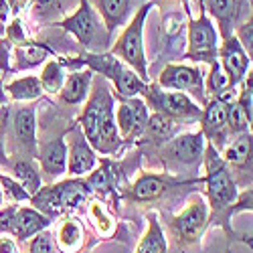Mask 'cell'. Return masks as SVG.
<instances>
[{"mask_svg": "<svg viewBox=\"0 0 253 253\" xmlns=\"http://www.w3.org/2000/svg\"><path fill=\"white\" fill-rule=\"evenodd\" d=\"M207 166H209L207 182H209L211 203H213L215 209H223L225 205H229L231 201H233V197H235V184H233L229 172L225 170V166L221 164V160L215 156L213 150H209Z\"/></svg>", "mask_w": 253, "mask_h": 253, "instance_id": "obj_1", "label": "cell"}, {"mask_svg": "<svg viewBox=\"0 0 253 253\" xmlns=\"http://www.w3.org/2000/svg\"><path fill=\"white\" fill-rule=\"evenodd\" d=\"M205 219H207V207L203 203H197L193 207H188L184 213L174 221V231H176V237L184 243L193 241L199 231L203 229L205 225Z\"/></svg>", "mask_w": 253, "mask_h": 253, "instance_id": "obj_2", "label": "cell"}, {"mask_svg": "<svg viewBox=\"0 0 253 253\" xmlns=\"http://www.w3.org/2000/svg\"><path fill=\"white\" fill-rule=\"evenodd\" d=\"M146 8L140 12V16L134 20L130 31L122 39V55L128 59V63L138 67V71L144 75V53H142V20H144Z\"/></svg>", "mask_w": 253, "mask_h": 253, "instance_id": "obj_3", "label": "cell"}, {"mask_svg": "<svg viewBox=\"0 0 253 253\" xmlns=\"http://www.w3.org/2000/svg\"><path fill=\"white\" fill-rule=\"evenodd\" d=\"M83 199H85V186L79 182H67L57 186L53 193L45 197V203L53 207V211L61 207H77Z\"/></svg>", "mask_w": 253, "mask_h": 253, "instance_id": "obj_4", "label": "cell"}, {"mask_svg": "<svg viewBox=\"0 0 253 253\" xmlns=\"http://www.w3.org/2000/svg\"><path fill=\"white\" fill-rule=\"evenodd\" d=\"M47 223H49V221H47L43 215L35 213V211H31V209H23V211H20V213L10 221L8 229L12 231L16 237L27 239V237L39 233V231L43 229V227H47Z\"/></svg>", "mask_w": 253, "mask_h": 253, "instance_id": "obj_5", "label": "cell"}, {"mask_svg": "<svg viewBox=\"0 0 253 253\" xmlns=\"http://www.w3.org/2000/svg\"><path fill=\"white\" fill-rule=\"evenodd\" d=\"M168 152L180 162H195L203 152V136H182L170 144Z\"/></svg>", "mask_w": 253, "mask_h": 253, "instance_id": "obj_6", "label": "cell"}, {"mask_svg": "<svg viewBox=\"0 0 253 253\" xmlns=\"http://www.w3.org/2000/svg\"><path fill=\"white\" fill-rule=\"evenodd\" d=\"M120 130L122 134H132L136 130V134L142 130V126L146 122V110H144V105L140 101H134V103H126L120 108Z\"/></svg>", "mask_w": 253, "mask_h": 253, "instance_id": "obj_7", "label": "cell"}, {"mask_svg": "<svg viewBox=\"0 0 253 253\" xmlns=\"http://www.w3.org/2000/svg\"><path fill=\"white\" fill-rule=\"evenodd\" d=\"M162 85L168 87H176V89H188V87H197L201 83V75L195 69H188V67H168L162 77Z\"/></svg>", "mask_w": 253, "mask_h": 253, "instance_id": "obj_8", "label": "cell"}, {"mask_svg": "<svg viewBox=\"0 0 253 253\" xmlns=\"http://www.w3.org/2000/svg\"><path fill=\"white\" fill-rule=\"evenodd\" d=\"M223 61H225V67H227V71H229V75L233 81H237L247 69V57L241 51V47H239V43L235 39L227 41V45L223 49Z\"/></svg>", "mask_w": 253, "mask_h": 253, "instance_id": "obj_9", "label": "cell"}, {"mask_svg": "<svg viewBox=\"0 0 253 253\" xmlns=\"http://www.w3.org/2000/svg\"><path fill=\"white\" fill-rule=\"evenodd\" d=\"M191 45H193V53H199V55H211L215 51V31L207 20H201V23L193 27Z\"/></svg>", "mask_w": 253, "mask_h": 253, "instance_id": "obj_10", "label": "cell"}, {"mask_svg": "<svg viewBox=\"0 0 253 253\" xmlns=\"http://www.w3.org/2000/svg\"><path fill=\"white\" fill-rule=\"evenodd\" d=\"M65 27L69 31H73L81 43H89L91 37H93V31H95V23H93V16H91V10L87 6H83L71 20H67Z\"/></svg>", "mask_w": 253, "mask_h": 253, "instance_id": "obj_11", "label": "cell"}, {"mask_svg": "<svg viewBox=\"0 0 253 253\" xmlns=\"http://www.w3.org/2000/svg\"><path fill=\"white\" fill-rule=\"evenodd\" d=\"M158 108L164 110L170 116H193L199 110L191 103V99L184 97L182 93H170V95H160L158 97Z\"/></svg>", "mask_w": 253, "mask_h": 253, "instance_id": "obj_12", "label": "cell"}, {"mask_svg": "<svg viewBox=\"0 0 253 253\" xmlns=\"http://www.w3.org/2000/svg\"><path fill=\"white\" fill-rule=\"evenodd\" d=\"M95 158H93V152L87 148V144L83 142L81 138L75 140L73 148H71V162H69V170L73 174H83L91 170Z\"/></svg>", "mask_w": 253, "mask_h": 253, "instance_id": "obj_13", "label": "cell"}, {"mask_svg": "<svg viewBox=\"0 0 253 253\" xmlns=\"http://www.w3.org/2000/svg\"><path fill=\"white\" fill-rule=\"evenodd\" d=\"M227 124V105L225 101L217 99L209 105L207 110V116H205V132L215 136L217 132L223 130V126Z\"/></svg>", "mask_w": 253, "mask_h": 253, "instance_id": "obj_14", "label": "cell"}, {"mask_svg": "<svg viewBox=\"0 0 253 253\" xmlns=\"http://www.w3.org/2000/svg\"><path fill=\"white\" fill-rule=\"evenodd\" d=\"M43 166L51 174L63 172V168H65V146H63V142L57 140V142L47 146L45 152H43Z\"/></svg>", "mask_w": 253, "mask_h": 253, "instance_id": "obj_15", "label": "cell"}, {"mask_svg": "<svg viewBox=\"0 0 253 253\" xmlns=\"http://www.w3.org/2000/svg\"><path fill=\"white\" fill-rule=\"evenodd\" d=\"M136 253H166V241H164V235H162L156 219L150 221L148 233H146V237L142 239Z\"/></svg>", "mask_w": 253, "mask_h": 253, "instance_id": "obj_16", "label": "cell"}, {"mask_svg": "<svg viewBox=\"0 0 253 253\" xmlns=\"http://www.w3.org/2000/svg\"><path fill=\"white\" fill-rule=\"evenodd\" d=\"M87 85H89V73H75L67 79L65 89H63V97L71 103H77L85 95Z\"/></svg>", "mask_w": 253, "mask_h": 253, "instance_id": "obj_17", "label": "cell"}, {"mask_svg": "<svg viewBox=\"0 0 253 253\" xmlns=\"http://www.w3.org/2000/svg\"><path fill=\"white\" fill-rule=\"evenodd\" d=\"M14 130L20 142L33 144L35 140V114L31 110H20L14 118Z\"/></svg>", "mask_w": 253, "mask_h": 253, "instance_id": "obj_18", "label": "cell"}, {"mask_svg": "<svg viewBox=\"0 0 253 253\" xmlns=\"http://www.w3.org/2000/svg\"><path fill=\"white\" fill-rule=\"evenodd\" d=\"M164 188H166V184L160 178H156V176H144L134 186V197L138 201H148V199L158 197Z\"/></svg>", "mask_w": 253, "mask_h": 253, "instance_id": "obj_19", "label": "cell"}, {"mask_svg": "<svg viewBox=\"0 0 253 253\" xmlns=\"http://www.w3.org/2000/svg\"><path fill=\"white\" fill-rule=\"evenodd\" d=\"M79 245H81V227L75 221H67L59 231V247L71 253Z\"/></svg>", "mask_w": 253, "mask_h": 253, "instance_id": "obj_20", "label": "cell"}, {"mask_svg": "<svg viewBox=\"0 0 253 253\" xmlns=\"http://www.w3.org/2000/svg\"><path fill=\"white\" fill-rule=\"evenodd\" d=\"M8 91L16 99H31V97H37L41 93V83L37 77H25V79L14 81L8 87Z\"/></svg>", "mask_w": 253, "mask_h": 253, "instance_id": "obj_21", "label": "cell"}, {"mask_svg": "<svg viewBox=\"0 0 253 253\" xmlns=\"http://www.w3.org/2000/svg\"><path fill=\"white\" fill-rule=\"evenodd\" d=\"M14 172H16V176L20 178V182H23V186L27 188L29 193H37L39 191V184H41L39 174L33 170L27 162H18L14 166Z\"/></svg>", "mask_w": 253, "mask_h": 253, "instance_id": "obj_22", "label": "cell"}, {"mask_svg": "<svg viewBox=\"0 0 253 253\" xmlns=\"http://www.w3.org/2000/svg\"><path fill=\"white\" fill-rule=\"evenodd\" d=\"M116 83H118V87H120V91H122L124 95H136L138 91H142V89H144L142 81H140L132 71H126V69H122V71H120V75H118Z\"/></svg>", "mask_w": 253, "mask_h": 253, "instance_id": "obj_23", "label": "cell"}, {"mask_svg": "<svg viewBox=\"0 0 253 253\" xmlns=\"http://www.w3.org/2000/svg\"><path fill=\"white\" fill-rule=\"evenodd\" d=\"M249 152H251V138L245 136V138L237 140V142L227 150V160H229V162H235V164H241V162L247 160Z\"/></svg>", "mask_w": 253, "mask_h": 253, "instance_id": "obj_24", "label": "cell"}, {"mask_svg": "<svg viewBox=\"0 0 253 253\" xmlns=\"http://www.w3.org/2000/svg\"><path fill=\"white\" fill-rule=\"evenodd\" d=\"M148 128H150V132H152L154 136H158V138H168V136H170V132H172V122L168 120L166 116H162V114H156V116H152Z\"/></svg>", "mask_w": 253, "mask_h": 253, "instance_id": "obj_25", "label": "cell"}, {"mask_svg": "<svg viewBox=\"0 0 253 253\" xmlns=\"http://www.w3.org/2000/svg\"><path fill=\"white\" fill-rule=\"evenodd\" d=\"M103 10L108 14L110 20H118L126 14V8H128V0H101Z\"/></svg>", "mask_w": 253, "mask_h": 253, "instance_id": "obj_26", "label": "cell"}, {"mask_svg": "<svg viewBox=\"0 0 253 253\" xmlns=\"http://www.w3.org/2000/svg\"><path fill=\"white\" fill-rule=\"evenodd\" d=\"M227 122H229V126H231V130H235V132L243 130L245 126H247V118L243 116V112H241V108H239V103H237V105H231V108H227Z\"/></svg>", "mask_w": 253, "mask_h": 253, "instance_id": "obj_27", "label": "cell"}, {"mask_svg": "<svg viewBox=\"0 0 253 253\" xmlns=\"http://www.w3.org/2000/svg\"><path fill=\"white\" fill-rule=\"evenodd\" d=\"M211 2V8L213 12L221 18V20H227L235 10V0H209Z\"/></svg>", "mask_w": 253, "mask_h": 253, "instance_id": "obj_28", "label": "cell"}, {"mask_svg": "<svg viewBox=\"0 0 253 253\" xmlns=\"http://www.w3.org/2000/svg\"><path fill=\"white\" fill-rule=\"evenodd\" d=\"M43 83H45V87L51 89V91H55L59 87V83H61V71H59V67L55 65V63H51V65L47 67V71L43 75Z\"/></svg>", "mask_w": 253, "mask_h": 253, "instance_id": "obj_29", "label": "cell"}, {"mask_svg": "<svg viewBox=\"0 0 253 253\" xmlns=\"http://www.w3.org/2000/svg\"><path fill=\"white\" fill-rule=\"evenodd\" d=\"M31 253H55L49 235H39L31 245Z\"/></svg>", "mask_w": 253, "mask_h": 253, "instance_id": "obj_30", "label": "cell"}, {"mask_svg": "<svg viewBox=\"0 0 253 253\" xmlns=\"http://www.w3.org/2000/svg\"><path fill=\"white\" fill-rule=\"evenodd\" d=\"M45 49H41V47H25V49H20V55H23L29 63H39V61H43L45 57Z\"/></svg>", "mask_w": 253, "mask_h": 253, "instance_id": "obj_31", "label": "cell"}, {"mask_svg": "<svg viewBox=\"0 0 253 253\" xmlns=\"http://www.w3.org/2000/svg\"><path fill=\"white\" fill-rule=\"evenodd\" d=\"M91 184H93L95 188H101V191L110 186V172H108V166L101 168V170H99L95 176H91Z\"/></svg>", "mask_w": 253, "mask_h": 253, "instance_id": "obj_32", "label": "cell"}, {"mask_svg": "<svg viewBox=\"0 0 253 253\" xmlns=\"http://www.w3.org/2000/svg\"><path fill=\"white\" fill-rule=\"evenodd\" d=\"M211 85H213V89H217V91H221V89L227 85V79H225V75L221 73V67H219V65H215V69H213V77H211Z\"/></svg>", "mask_w": 253, "mask_h": 253, "instance_id": "obj_33", "label": "cell"}, {"mask_svg": "<svg viewBox=\"0 0 253 253\" xmlns=\"http://www.w3.org/2000/svg\"><path fill=\"white\" fill-rule=\"evenodd\" d=\"M2 182H4V186H6V191L14 197V199H27L29 197V193L27 191H23L18 184H14L12 180H8V178H2Z\"/></svg>", "mask_w": 253, "mask_h": 253, "instance_id": "obj_34", "label": "cell"}, {"mask_svg": "<svg viewBox=\"0 0 253 253\" xmlns=\"http://www.w3.org/2000/svg\"><path fill=\"white\" fill-rule=\"evenodd\" d=\"M0 253H16V249H14V243L10 241V239H0Z\"/></svg>", "mask_w": 253, "mask_h": 253, "instance_id": "obj_35", "label": "cell"}, {"mask_svg": "<svg viewBox=\"0 0 253 253\" xmlns=\"http://www.w3.org/2000/svg\"><path fill=\"white\" fill-rule=\"evenodd\" d=\"M178 25H180V16H174L170 20H166V29H168V33H170V35L178 33V29H180Z\"/></svg>", "mask_w": 253, "mask_h": 253, "instance_id": "obj_36", "label": "cell"}, {"mask_svg": "<svg viewBox=\"0 0 253 253\" xmlns=\"http://www.w3.org/2000/svg\"><path fill=\"white\" fill-rule=\"evenodd\" d=\"M0 160H2V152H0Z\"/></svg>", "mask_w": 253, "mask_h": 253, "instance_id": "obj_37", "label": "cell"}, {"mask_svg": "<svg viewBox=\"0 0 253 253\" xmlns=\"http://www.w3.org/2000/svg\"><path fill=\"white\" fill-rule=\"evenodd\" d=\"M0 4H2V0H0Z\"/></svg>", "mask_w": 253, "mask_h": 253, "instance_id": "obj_38", "label": "cell"}]
</instances>
